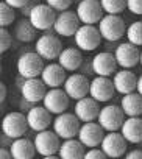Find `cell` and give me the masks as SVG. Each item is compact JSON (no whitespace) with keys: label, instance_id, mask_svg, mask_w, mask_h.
Segmentation results:
<instances>
[{"label":"cell","instance_id":"obj_7","mask_svg":"<svg viewBox=\"0 0 142 159\" xmlns=\"http://www.w3.org/2000/svg\"><path fill=\"white\" fill-rule=\"evenodd\" d=\"M21 95L25 102L34 105L44 100L45 94H47V84L42 81L41 76L36 78H24L22 84L19 86Z\"/></svg>","mask_w":142,"mask_h":159},{"label":"cell","instance_id":"obj_33","mask_svg":"<svg viewBox=\"0 0 142 159\" xmlns=\"http://www.w3.org/2000/svg\"><path fill=\"white\" fill-rule=\"evenodd\" d=\"M13 36H14V34H11V33L7 30V27L0 28V53H5V52L11 47V44H13Z\"/></svg>","mask_w":142,"mask_h":159},{"label":"cell","instance_id":"obj_18","mask_svg":"<svg viewBox=\"0 0 142 159\" xmlns=\"http://www.w3.org/2000/svg\"><path fill=\"white\" fill-rule=\"evenodd\" d=\"M116 59L117 64L122 69H133L134 66H137L140 62V52L137 48V45L131 44V42H122L116 47Z\"/></svg>","mask_w":142,"mask_h":159},{"label":"cell","instance_id":"obj_2","mask_svg":"<svg viewBox=\"0 0 142 159\" xmlns=\"http://www.w3.org/2000/svg\"><path fill=\"white\" fill-rule=\"evenodd\" d=\"M44 58L34 50V52H27L19 56L17 59V72L19 76L22 78H36L41 76L44 70Z\"/></svg>","mask_w":142,"mask_h":159},{"label":"cell","instance_id":"obj_22","mask_svg":"<svg viewBox=\"0 0 142 159\" xmlns=\"http://www.w3.org/2000/svg\"><path fill=\"white\" fill-rule=\"evenodd\" d=\"M112 83H114L116 92H119L120 95H125L137 89V76L130 69H122L114 73Z\"/></svg>","mask_w":142,"mask_h":159},{"label":"cell","instance_id":"obj_34","mask_svg":"<svg viewBox=\"0 0 142 159\" xmlns=\"http://www.w3.org/2000/svg\"><path fill=\"white\" fill-rule=\"evenodd\" d=\"M45 3H48L56 11H66L74 3V0H45Z\"/></svg>","mask_w":142,"mask_h":159},{"label":"cell","instance_id":"obj_20","mask_svg":"<svg viewBox=\"0 0 142 159\" xmlns=\"http://www.w3.org/2000/svg\"><path fill=\"white\" fill-rule=\"evenodd\" d=\"M27 120H28L30 129H33L36 133L47 129L53 123L52 112L44 105L42 106H33V108H30L28 112H27Z\"/></svg>","mask_w":142,"mask_h":159},{"label":"cell","instance_id":"obj_14","mask_svg":"<svg viewBox=\"0 0 142 159\" xmlns=\"http://www.w3.org/2000/svg\"><path fill=\"white\" fill-rule=\"evenodd\" d=\"M116 94V88L112 80H109V76H102L97 75L92 81H91V89H89V95L92 98H95L98 103H106L109 102Z\"/></svg>","mask_w":142,"mask_h":159},{"label":"cell","instance_id":"obj_40","mask_svg":"<svg viewBox=\"0 0 142 159\" xmlns=\"http://www.w3.org/2000/svg\"><path fill=\"white\" fill-rule=\"evenodd\" d=\"M13 154H11V150H7L5 147L0 148V159H11Z\"/></svg>","mask_w":142,"mask_h":159},{"label":"cell","instance_id":"obj_15","mask_svg":"<svg viewBox=\"0 0 142 159\" xmlns=\"http://www.w3.org/2000/svg\"><path fill=\"white\" fill-rule=\"evenodd\" d=\"M69 100L70 97L67 95V92L64 91V88H52L47 91L44 100H42V105L55 116L61 114V112H66V109L69 108Z\"/></svg>","mask_w":142,"mask_h":159},{"label":"cell","instance_id":"obj_27","mask_svg":"<svg viewBox=\"0 0 142 159\" xmlns=\"http://www.w3.org/2000/svg\"><path fill=\"white\" fill-rule=\"evenodd\" d=\"M10 150H11V154L14 159H31L36 153L34 142H31L30 139H25L24 136L13 139Z\"/></svg>","mask_w":142,"mask_h":159},{"label":"cell","instance_id":"obj_26","mask_svg":"<svg viewBox=\"0 0 142 159\" xmlns=\"http://www.w3.org/2000/svg\"><path fill=\"white\" fill-rule=\"evenodd\" d=\"M120 133L128 140V143H140L142 142V119H140V116L126 117L120 128Z\"/></svg>","mask_w":142,"mask_h":159},{"label":"cell","instance_id":"obj_35","mask_svg":"<svg viewBox=\"0 0 142 159\" xmlns=\"http://www.w3.org/2000/svg\"><path fill=\"white\" fill-rule=\"evenodd\" d=\"M126 10L131 14L142 16V0H126Z\"/></svg>","mask_w":142,"mask_h":159},{"label":"cell","instance_id":"obj_30","mask_svg":"<svg viewBox=\"0 0 142 159\" xmlns=\"http://www.w3.org/2000/svg\"><path fill=\"white\" fill-rule=\"evenodd\" d=\"M126 39H128V42H131L137 47H142V20L133 22L126 28Z\"/></svg>","mask_w":142,"mask_h":159},{"label":"cell","instance_id":"obj_3","mask_svg":"<svg viewBox=\"0 0 142 159\" xmlns=\"http://www.w3.org/2000/svg\"><path fill=\"white\" fill-rule=\"evenodd\" d=\"M80 119L77 117V114H70V112H61L53 119V131L64 140V139H70V137H77L78 131H80Z\"/></svg>","mask_w":142,"mask_h":159},{"label":"cell","instance_id":"obj_28","mask_svg":"<svg viewBox=\"0 0 142 159\" xmlns=\"http://www.w3.org/2000/svg\"><path fill=\"white\" fill-rule=\"evenodd\" d=\"M120 106L126 117H137L142 116V95L139 92L125 94L120 100Z\"/></svg>","mask_w":142,"mask_h":159},{"label":"cell","instance_id":"obj_29","mask_svg":"<svg viewBox=\"0 0 142 159\" xmlns=\"http://www.w3.org/2000/svg\"><path fill=\"white\" fill-rule=\"evenodd\" d=\"M36 27L31 24L30 17L27 19H21L16 25H14V38L21 42H31L36 38Z\"/></svg>","mask_w":142,"mask_h":159},{"label":"cell","instance_id":"obj_23","mask_svg":"<svg viewBox=\"0 0 142 159\" xmlns=\"http://www.w3.org/2000/svg\"><path fill=\"white\" fill-rule=\"evenodd\" d=\"M66 69L59 64V62H50L44 67L42 73H41V78L42 81L47 84L48 89L52 88H61L66 81Z\"/></svg>","mask_w":142,"mask_h":159},{"label":"cell","instance_id":"obj_19","mask_svg":"<svg viewBox=\"0 0 142 159\" xmlns=\"http://www.w3.org/2000/svg\"><path fill=\"white\" fill-rule=\"evenodd\" d=\"M91 66H92V73L102 75V76H111L116 73V69L119 64H117L116 55L109 52H100L92 58Z\"/></svg>","mask_w":142,"mask_h":159},{"label":"cell","instance_id":"obj_24","mask_svg":"<svg viewBox=\"0 0 142 159\" xmlns=\"http://www.w3.org/2000/svg\"><path fill=\"white\" fill-rule=\"evenodd\" d=\"M58 62L67 70V72H75L83 64V55L81 48L78 47H66L58 56Z\"/></svg>","mask_w":142,"mask_h":159},{"label":"cell","instance_id":"obj_31","mask_svg":"<svg viewBox=\"0 0 142 159\" xmlns=\"http://www.w3.org/2000/svg\"><path fill=\"white\" fill-rule=\"evenodd\" d=\"M14 17H16L14 8L11 5H8L5 0H2V3H0V25L8 28L10 25H13Z\"/></svg>","mask_w":142,"mask_h":159},{"label":"cell","instance_id":"obj_13","mask_svg":"<svg viewBox=\"0 0 142 159\" xmlns=\"http://www.w3.org/2000/svg\"><path fill=\"white\" fill-rule=\"evenodd\" d=\"M34 50L44 58V59H58L59 53L62 52V44L59 41L58 36L55 34H50V33H45V34H41L36 41V45H34Z\"/></svg>","mask_w":142,"mask_h":159},{"label":"cell","instance_id":"obj_17","mask_svg":"<svg viewBox=\"0 0 142 159\" xmlns=\"http://www.w3.org/2000/svg\"><path fill=\"white\" fill-rule=\"evenodd\" d=\"M103 7L100 0H81L77 7V14L81 20V24H98L103 17Z\"/></svg>","mask_w":142,"mask_h":159},{"label":"cell","instance_id":"obj_9","mask_svg":"<svg viewBox=\"0 0 142 159\" xmlns=\"http://www.w3.org/2000/svg\"><path fill=\"white\" fill-rule=\"evenodd\" d=\"M97 122L103 126L105 131H120L123 122H125V112L122 106L117 105H106L100 109Z\"/></svg>","mask_w":142,"mask_h":159},{"label":"cell","instance_id":"obj_38","mask_svg":"<svg viewBox=\"0 0 142 159\" xmlns=\"http://www.w3.org/2000/svg\"><path fill=\"white\" fill-rule=\"evenodd\" d=\"M125 157H128V159H142V150L128 151V153H125Z\"/></svg>","mask_w":142,"mask_h":159},{"label":"cell","instance_id":"obj_5","mask_svg":"<svg viewBox=\"0 0 142 159\" xmlns=\"http://www.w3.org/2000/svg\"><path fill=\"white\" fill-rule=\"evenodd\" d=\"M33 142L36 147V153L44 157H55L61 147V137L55 131H48V129L39 131L34 136Z\"/></svg>","mask_w":142,"mask_h":159},{"label":"cell","instance_id":"obj_10","mask_svg":"<svg viewBox=\"0 0 142 159\" xmlns=\"http://www.w3.org/2000/svg\"><path fill=\"white\" fill-rule=\"evenodd\" d=\"M28 128L30 126H28L27 116H24L19 111H11V112H8L3 117L2 129H3V134H7L8 137H11V140L13 139H17V137H22L27 133Z\"/></svg>","mask_w":142,"mask_h":159},{"label":"cell","instance_id":"obj_32","mask_svg":"<svg viewBox=\"0 0 142 159\" xmlns=\"http://www.w3.org/2000/svg\"><path fill=\"white\" fill-rule=\"evenodd\" d=\"M100 3L108 14H120L126 10V0H100Z\"/></svg>","mask_w":142,"mask_h":159},{"label":"cell","instance_id":"obj_25","mask_svg":"<svg viewBox=\"0 0 142 159\" xmlns=\"http://www.w3.org/2000/svg\"><path fill=\"white\" fill-rule=\"evenodd\" d=\"M86 147L83 145V142L77 137H70V139H64L61 147H59V151H58V156L61 159H80V157H85V150Z\"/></svg>","mask_w":142,"mask_h":159},{"label":"cell","instance_id":"obj_21","mask_svg":"<svg viewBox=\"0 0 142 159\" xmlns=\"http://www.w3.org/2000/svg\"><path fill=\"white\" fill-rule=\"evenodd\" d=\"M75 114L81 122H92L98 119L100 114V108H98V102L95 98H92L91 95L83 97L80 100H77L75 103Z\"/></svg>","mask_w":142,"mask_h":159},{"label":"cell","instance_id":"obj_12","mask_svg":"<svg viewBox=\"0 0 142 159\" xmlns=\"http://www.w3.org/2000/svg\"><path fill=\"white\" fill-rule=\"evenodd\" d=\"M128 140L123 137L122 133L119 131H106L100 148L105 151V154L108 157H120L126 153V145Z\"/></svg>","mask_w":142,"mask_h":159},{"label":"cell","instance_id":"obj_16","mask_svg":"<svg viewBox=\"0 0 142 159\" xmlns=\"http://www.w3.org/2000/svg\"><path fill=\"white\" fill-rule=\"evenodd\" d=\"M83 145L86 148H92V147H98L105 137V129L103 126L98 123V122H85L81 126H80V131H78V136H77Z\"/></svg>","mask_w":142,"mask_h":159},{"label":"cell","instance_id":"obj_11","mask_svg":"<svg viewBox=\"0 0 142 159\" xmlns=\"http://www.w3.org/2000/svg\"><path fill=\"white\" fill-rule=\"evenodd\" d=\"M62 88L72 100H80V98H83L89 94L91 81L83 73H72L66 78Z\"/></svg>","mask_w":142,"mask_h":159},{"label":"cell","instance_id":"obj_39","mask_svg":"<svg viewBox=\"0 0 142 159\" xmlns=\"http://www.w3.org/2000/svg\"><path fill=\"white\" fill-rule=\"evenodd\" d=\"M7 100V84L0 83V103H5Z\"/></svg>","mask_w":142,"mask_h":159},{"label":"cell","instance_id":"obj_36","mask_svg":"<svg viewBox=\"0 0 142 159\" xmlns=\"http://www.w3.org/2000/svg\"><path fill=\"white\" fill-rule=\"evenodd\" d=\"M85 157L86 159H105L108 157L105 154V151L102 148H97V147H92V148H88V151L85 153Z\"/></svg>","mask_w":142,"mask_h":159},{"label":"cell","instance_id":"obj_41","mask_svg":"<svg viewBox=\"0 0 142 159\" xmlns=\"http://www.w3.org/2000/svg\"><path fill=\"white\" fill-rule=\"evenodd\" d=\"M136 91H137V92L142 95V75L137 78V89H136Z\"/></svg>","mask_w":142,"mask_h":159},{"label":"cell","instance_id":"obj_6","mask_svg":"<svg viewBox=\"0 0 142 159\" xmlns=\"http://www.w3.org/2000/svg\"><path fill=\"white\" fill-rule=\"evenodd\" d=\"M56 16V10H53L48 3H36L28 17L38 31H45L48 28H53Z\"/></svg>","mask_w":142,"mask_h":159},{"label":"cell","instance_id":"obj_8","mask_svg":"<svg viewBox=\"0 0 142 159\" xmlns=\"http://www.w3.org/2000/svg\"><path fill=\"white\" fill-rule=\"evenodd\" d=\"M81 27V20L77 14V11H59V14L56 16L53 30L56 34L62 36V38H70L75 36L77 30Z\"/></svg>","mask_w":142,"mask_h":159},{"label":"cell","instance_id":"obj_1","mask_svg":"<svg viewBox=\"0 0 142 159\" xmlns=\"http://www.w3.org/2000/svg\"><path fill=\"white\" fill-rule=\"evenodd\" d=\"M98 30L102 33V38L108 42H116L122 36L126 34L125 22L119 14H105L98 22Z\"/></svg>","mask_w":142,"mask_h":159},{"label":"cell","instance_id":"obj_37","mask_svg":"<svg viewBox=\"0 0 142 159\" xmlns=\"http://www.w3.org/2000/svg\"><path fill=\"white\" fill-rule=\"evenodd\" d=\"M5 2L8 3V5H11L13 8H19V10H22L30 0H5Z\"/></svg>","mask_w":142,"mask_h":159},{"label":"cell","instance_id":"obj_4","mask_svg":"<svg viewBox=\"0 0 142 159\" xmlns=\"http://www.w3.org/2000/svg\"><path fill=\"white\" fill-rule=\"evenodd\" d=\"M74 38H75V45L78 48H81L83 52L95 50L103 39L98 27H95L92 24H81V27L77 30Z\"/></svg>","mask_w":142,"mask_h":159},{"label":"cell","instance_id":"obj_42","mask_svg":"<svg viewBox=\"0 0 142 159\" xmlns=\"http://www.w3.org/2000/svg\"><path fill=\"white\" fill-rule=\"evenodd\" d=\"M140 66H142V52H140V62H139Z\"/></svg>","mask_w":142,"mask_h":159}]
</instances>
